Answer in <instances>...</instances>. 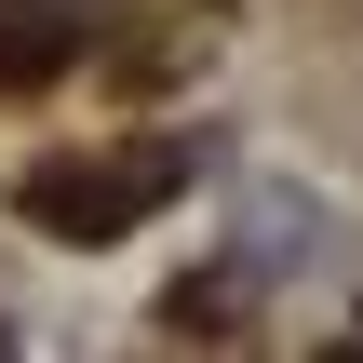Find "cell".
Returning a JSON list of instances; mask_svg holds the SVG:
<instances>
[{
    "label": "cell",
    "instance_id": "cell-2",
    "mask_svg": "<svg viewBox=\"0 0 363 363\" xmlns=\"http://www.w3.org/2000/svg\"><path fill=\"white\" fill-rule=\"evenodd\" d=\"M67 67V13H40V0H0V94H40Z\"/></svg>",
    "mask_w": 363,
    "mask_h": 363
},
{
    "label": "cell",
    "instance_id": "cell-1",
    "mask_svg": "<svg viewBox=\"0 0 363 363\" xmlns=\"http://www.w3.org/2000/svg\"><path fill=\"white\" fill-rule=\"evenodd\" d=\"M175 189V148H121V162H40L27 175V229L54 242H121L148 202Z\"/></svg>",
    "mask_w": 363,
    "mask_h": 363
}]
</instances>
